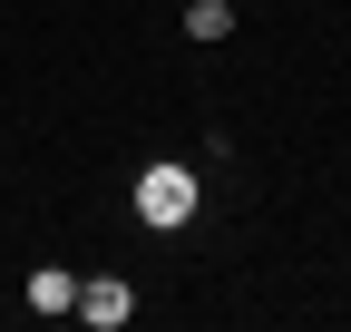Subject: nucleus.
<instances>
[{
  "mask_svg": "<svg viewBox=\"0 0 351 332\" xmlns=\"http://www.w3.org/2000/svg\"><path fill=\"white\" fill-rule=\"evenodd\" d=\"M137 225L176 235V225H195V166H137Z\"/></svg>",
  "mask_w": 351,
  "mask_h": 332,
  "instance_id": "nucleus-1",
  "label": "nucleus"
},
{
  "mask_svg": "<svg viewBox=\"0 0 351 332\" xmlns=\"http://www.w3.org/2000/svg\"><path fill=\"white\" fill-rule=\"evenodd\" d=\"M78 322L88 332H127L137 322V294H127L117 274H78Z\"/></svg>",
  "mask_w": 351,
  "mask_h": 332,
  "instance_id": "nucleus-2",
  "label": "nucleus"
},
{
  "mask_svg": "<svg viewBox=\"0 0 351 332\" xmlns=\"http://www.w3.org/2000/svg\"><path fill=\"white\" fill-rule=\"evenodd\" d=\"M29 313H78V274L39 264V274H29Z\"/></svg>",
  "mask_w": 351,
  "mask_h": 332,
  "instance_id": "nucleus-3",
  "label": "nucleus"
},
{
  "mask_svg": "<svg viewBox=\"0 0 351 332\" xmlns=\"http://www.w3.org/2000/svg\"><path fill=\"white\" fill-rule=\"evenodd\" d=\"M186 39H234V0H186Z\"/></svg>",
  "mask_w": 351,
  "mask_h": 332,
  "instance_id": "nucleus-4",
  "label": "nucleus"
}]
</instances>
